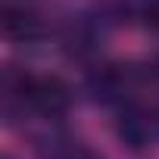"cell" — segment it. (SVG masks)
Returning <instances> with one entry per match:
<instances>
[{
	"mask_svg": "<svg viewBox=\"0 0 159 159\" xmlns=\"http://www.w3.org/2000/svg\"><path fill=\"white\" fill-rule=\"evenodd\" d=\"M16 100L44 119H59L72 106V88L59 75H25V84Z\"/></svg>",
	"mask_w": 159,
	"mask_h": 159,
	"instance_id": "1",
	"label": "cell"
},
{
	"mask_svg": "<svg viewBox=\"0 0 159 159\" xmlns=\"http://www.w3.org/2000/svg\"><path fill=\"white\" fill-rule=\"evenodd\" d=\"M137 88V69L134 66H100L88 78V91L97 103H125V97Z\"/></svg>",
	"mask_w": 159,
	"mask_h": 159,
	"instance_id": "2",
	"label": "cell"
},
{
	"mask_svg": "<svg viewBox=\"0 0 159 159\" xmlns=\"http://www.w3.org/2000/svg\"><path fill=\"white\" fill-rule=\"evenodd\" d=\"M116 131H119V137H122L131 150H140V147H147L153 137H159V131H156V112L140 109V106H125V112H122Z\"/></svg>",
	"mask_w": 159,
	"mask_h": 159,
	"instance_id": "3",
	"label": "cell"
},
{
	"mask_svg": "<svg viewBox=\"0 0 159 159\" xmlns=\"http://www.w3.org/2000/svg\"><path fill=\"white\" fill-rule=\"evenodd\" d=\"M3 31L16 41H34L44 34V22L34 10H25V7H7L3 10Z\"/></svg>",
	"mask_w": 159,
	"mask_h": 159,
	"instance_id": "4",
	"label": "cell"
},
{
	"mask_svg": "<svg viewBox=\"0 0 159 159\" xmlns=\"http://www.w3.org/2000/svg\"><path fill=\"white\" fill-rule=\"evenodd\" d=\"M140 16L147 19V25L159 28V0H140Z\"/></svg>",
	"mask_w": 159,
	"mask_h": 159,
	"instance_id": "5",
	"label": "cell"
},
{
	"mask_svg": "<svg viewBox=\"0 0 159 159\" xmlns=\"http://www.w3.org/2000/svg\"><path fill=\"white\" fill-rule=\"evenodd\" d=\"M153 112H156V131H159V109H153Z\"/></svg>",
	"mask_w": 159,
	"mask_h": 159,
	"instance_id": "6",
	"label": "cell"
}]
</instances>
